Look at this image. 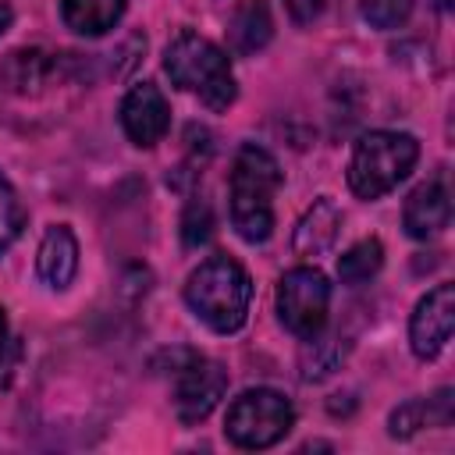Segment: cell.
Returning <instances> with one entry per match:
<instances>
[{
	"label": "cell",
	"mask_w": 455,
	"mask_h": 455,
	"mask_svg": "<svg viewBox=\"0 0 455 455\" xmlns=\"http://www.w3.org/2000/svg\"><path fill=\"white\" fill-rule=\"evenodd\" d=\"M338 231H341V210L334 206V199L320 196L306 213L302 220L295 224V252L299 256H323L334 242H338Z\"/></svg>",
	"instance_id": "7c38bea8"
},
{
	"label": "cell",
	"mask_w": 455,
	"mask_h": 455,
	"mask_svg": "<svg viewBox=\"0 0 455 455\" xmlns=\"http://www.w3.org/2000/svg\"><path fill=\"white\" fill-rule=\"evenodd\" d=\"M451 220V199H448V188L441 181H423L409 192L405 199V210H402V224L412 238L427 242L434 235H441Z\"/></svg>",
	"instance_id": "30bf717a"
},
{
	"label": "cell",
	"mask_w": 455,
	"mask_h": 455,
	"mask_svg": "<svg viewBox=\"0 0 455 455\" xmlns=\"http://www.w3.org/2000/svg\"><path fill=\"white\" fill-rule=\"evenodd\" d=\"M78 270V238L71 235L68 224H53L46 228L43 242H39V252H36V274L46 288L53 291H64L71 284Z\"/></svg>",
	"instance_id": "8fae6325"
},
{
	"label": "cell",
	"mask_w": 455,
	"mask_h": 455,
	"mask_svg": "<svg viewBox=\"0 0 455 455\" xmlns=\"http://www.w3.org/2000/svg\"><path fill=\"white\" fill-rule=\"evenodd\" d=\"M210 235H213V210L203 196H196V199H188V206L181 213V242L188 249H199L210 242Z\"/></svg>",
	"instance_id": "2e32d148"
},
{
	"label": "cell",
	"mask_w": 455,
	"mask_h": 455,
	"mask_svg": "<svg viewBox=\"0 0 455 455\" xmlns=\"http://www.w3.org/2000/svg\"><path fill=\"white\" fill-rule=\"evenodd\" d=\"M228 188H231V228L238 231V238L249 245L267 242L274 231V192L281 188L277 160L263 146L245 142L235 153Z\"/></svg>",
	"instance_id": "6da1fadb"
},
{
	"label": "cell",
	"mask_w": 455,
	"mask_h": 455,
	"mask_svg": "<svg viewBox=\"0 0 455 455\" xmlns=\"http://www.w3.org/2000/svg\"><path fill=\"white\" fill-rule=\"evenodd\" d=\"M412 14V0H363V18L373 28H398Z\"/></svg>",
	"instance_id": "e0dca14e"
},
{
	"label": "cell",
	"mask_w": 455,
	"mask_h": 455,
	"mask_svg": "<svg viewBox=\"0 0 455 455\" xmlns=\"http://www.w3.org/2000/svg\"><path fill=\"white\" fill-rule=\"evenodd\" d=\"M228 391V370L213 359L192 355L178 373H174V412L181 423H199L206 419L217 402Z\"/></svg>",
	"instance_id": "52a82bcc"
},
{
	"label": "cell",
	"mask_w": 455,
	"mask_h": 455,
	"mask_svg": "<svg viewBox=\"0 0 455 455\" xmlns=\"http://www.w3.org/2000/svg\"><path fill=\"white\" fill-rule=\"evenodd\" d=\"M124 14V0H60V18L78 36H107Z\"/></svg>",
	"instance_id": "5bb4252c"
},
{
	"label": "cell",
	"mask_w": 455,
	"mask_h": 455,
	"mask_svg": "<svg viewBox=\"0 0 455 455\" xmlns=\"http://www.w3.org/2000/svg\"><path fill=\"white\" fill-rule=\"evenodd\" d=\"M21 224H25V213H21V206H18V196H14L11 181L0 174V252L18 238Z\"/></svg>",
	"instance_id": "ac0fdd59"
},
{
	"label": "cell",
	"mask_w": 455,
	"mask_h": 455,
	"mask_svg": "<svg viewBox=\"0 0 455 455\" xmlns=\"http://www.w3.org/2000/svg\"><path fill=\"white\" fill-rule=\"evenodd\" d=\"M274 36V18H270V7L267 0H242L228 21V43H231V53L238 57H249L256 50H263Z\"/></svg>",
	"instance_id": "4fadbf2b"
},
{
	"label": "cell",
	"mask_w": 455,
	"mask_h": 455,
	"mask_svg": "<svg viewBox=\"0 0 455 455\" xmlns=\"http://www.w3.org/2000/svg\"><path fill=\"white\" fill-rule=\"evenodd\" d=\"M295 423V409L291 402L274 391V387H249L242 391L231 405H228V416H224V434L235 448H245V451H259V448H270L277 444Z\"/></svg>",
	"instance_id": "5b68a950"
},
{
	"label": "cell",
	"mask_w": 455,
	"mask_h": 455,
	"mask_svg": "<svg viewBox=\"0 0 455 455\" xmlns=\"http://www.w3.org/2000/svg\"><path fill=\"white\" fill-rule=\"evenodd\" d=\"M323 4H327V0H284V7H288V14H291L295 25H309V21H316L320 11H323Z\"/></svg>",
	"instance_id": "d6986e66"
},
{
	"label": "cell",
	"mask_w": 455,
	"mask_h": 455,
	"mask_svg": "<svg viewBox=\"0 0 455 455\" xmlns=\"http://www.w3.org/2000/svg\"><path fill=\"white\" fill-rule=\"evenodd\" d=\"M419 160V142L409 132H366L348 160V188L359 199H380L398 181L409 178V171Z\"/></svg>",
	"instance_id": "277c9868"
},
{
	"label": "cell",
	"mask_w": 455,
	"mask_h": 455,
	"mask_svg": "<svg viewBox=\"0 0 455 455\" xmlns=\"http://www.w3.org/2000/svg\"><path fill=\"white\" fill-rule=\"evenodd\" d=\"M11 21H14V11H11V7H7V4L0 0V36H4L7 28H11Z\"/></svg>",
	"instance_id": "44dd1931"
},
{
	"label": "cell",
	"mask_w": 455,
	"mask_h": 455,
	"mask_svg": "<svg viewBox=\"0 0 455 455\" xmlns=\"http://www.w3.org/2000/svg\"><path fill=\"white\" fill-rule=\"evenodd\" d=\"M455 331V284H437L430 288L416 309H412V320H409V345H412V355L416 359H437L441 348L448 345Z\"/></svg>",
	"instance_id": "ba28073f"
},
{
	"label": "cell",
	"mask_w": 455,
	"mask_h": 455,
	"mask_svg": "<svg viewBox=\"0 0 455 455\" xmlns=\"http://www.w3.org/2000/svg\"><path fill=\"white\" fill-rule=\"evenodd\" d=\"M164 71L185 92H196L210 110H228L238 96L231 57L206 36L181 28L164 50Z\"/></svg>",
	"instance_id": "3957f363"
},
{
	"label": "cell",
	"mask_w": 455,
	"mask_h": 455,
	"mask_svg": "<svg viewBox=\"0 0 455 455\" xmlns=\"http://www.w3.org/2000/svg\"><path fill=\"white\" fill-rule=\"evenodd\" d=\"M11 338H7V316H4V309H0V348L7 345Z\"/></svg>",
	"instance_id": "7402d4cb"
},
{
	"label": "cell",
	"mask_w": 455,
	"mask_h": 455,
	"mask_svg": "<svg viewBox=\"0 0 455 455\" xmlns=\"http://www.w3.org/2000/svg\"><path fill=\"white\" fill-rule=\"evenodd\" d=\"M18 355H21V348L14 345V341H7L4 348H0V391L11 384V377H14V366H18Z\"/></svg>",
	"instance_id": "ffe728a7"
},
{
	"label": "cell",
	"mask_w": 455,
	"mask_h": 455,
	"mask_svg": "<svg viewBox=\"0 0 455 455\" xmlns=\"http://www.w3.org/2000/svg\"><path fill=\"white\" fill-rule=\"evenodd\" d=\"M327 309H331V284H327L323 270L291 267L277 281V316L295 338H302V341L320 338V331L327 323Z\"/></svg>",
	"instance_id": "8992f818"
},
{
	"label": "cell",
	"mask_w": 455,
	"mask_h": 455,
	"mask_svg": "<svg viewBox=\"0 0 455 455\" xmlns=\"http://www.w3.org/2000/svg\"><path fill=\"white\" fill-rule=\"evenodd\" d=\"M121 128L135 146H156L171 128V103L153 82H135L121 100Z\"/></svg>",
	"instance_id": "9c48e42d"
},
{
	"label": "cell",
	"mask_w": 455,
	"mask_h": 455,
	"mask_svg": "<svg viewBox=\"0 0 455 455\" xmlns=\"http://www.w3.org/2000/svg\"><path fill=\"white\" fill-rule=\"evenodd\" d=\"M380 267H384L380 238H363V242H355L352 249H345L338 256V277H341V284H352V288H359L370 277H377Z\"/></svg>",
	"instance_id": "9a60e30c"
},
{
	"label": "cell",
	"mask_w": 455,
	"mask_h": 455,
	"mask_svg": "<svg viewBox=\"0 0 455 455\" xmlns=\"http://www.w3.org/2000/svg\"><path fill=\"white\" fill-rule=\"evenodd\" d=\"M185 302L188 309L217 334H235L252 302V281L245 267L224 252L206 256L185 281Z\"/></svg>",
	"instance_id": "7a4b0ae2"
}]
</instances>
